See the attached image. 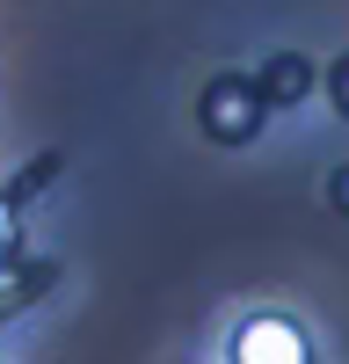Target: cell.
<instances>
[{
	"instance_id": "obj_1",
	"label": "cell",
	"mask_w": 349,
	"mask_h": 364,
	"mask_svg": "<svg viewBox=\"0 0 349 364\" xmlns=\"http://www.w3.org/2000/svg\"><path fill=\"white\" fill-rule=\"evenodd\" d=\"M218 364H320V336L291 306H248L226 321Z\"/></svg>"
},
{
	"instance_id": "obj_2",
	"label": "cell",
	"mask_w": 349,
	"mask_h": 364,
	"mask_svg": "<svg viewBox=\"0 0 349 364\" xmlns=\"http://www.w3.org/2000/svg\"><path fill=\"white\" fill-rule=\"evenodd\" d=\"M204 132L248 146L262 132V95H255L248 80H211V95H204Z\"/></svg>"
}]
</instances>
